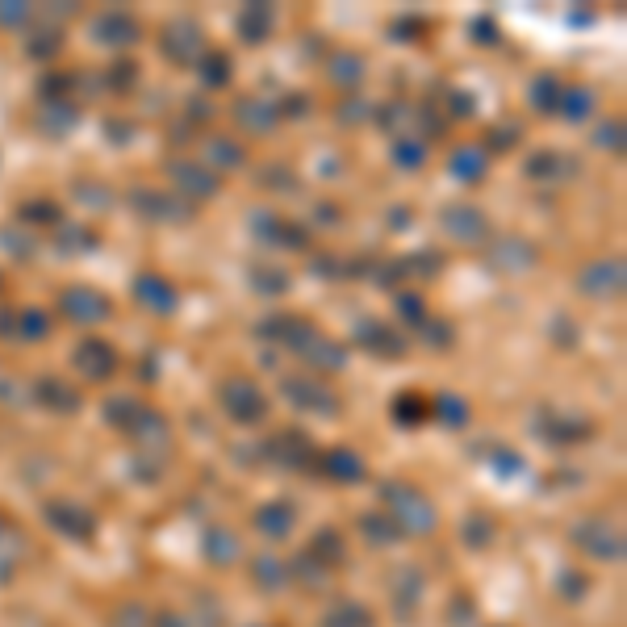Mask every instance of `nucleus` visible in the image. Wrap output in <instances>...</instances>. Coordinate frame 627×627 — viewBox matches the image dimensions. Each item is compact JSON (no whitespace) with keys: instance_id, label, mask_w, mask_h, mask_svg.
<instances>
[{"instance_id":"1","label":"nucleus","mask_w":627,"mask_h":627,"mask_svg":"<svg viewBox=\"0 0 627 627\" xmlns=\"http://www.w3.org/2000/svg\"><path fill=\"white\" fill-rule=\"evenodd\" d=\"M218 406L235 418V423L243 427H255V423H264V414H268V393L255 385L251 377L235 373V377H226L218 385Z\"/></svg>"},{"instance_id":"2","label":"nucleus","mask_w":627,"mask_h":627,"mask_svg":"<svg viewBox=\"0 0 627 627\" xmlns=\"http://www.w3.org/2000/svg\"><path fill=\"white\" fill-rule=\"evenodd\" d=\"M281 393L297 406V410H314V414H339V393L314 377V373H293L281 381Z\"/></svg>"},{"instance_id":"3","label":"nucleus","mask_w":627,"mask_h":627,"mask_svg":"<svg viewBox=\"0 0 627 627\" xmlns=\"http://www.w3.org/2000/svg\"><path fill=\"white\" fill-rule=\"evenodd\" d=\"M59 310L72 322H80V327H101V322L113 318V301L92 285H72L59 293Z\"/></svg>"},{"instance_id":"4","label":"nucleus","mask_w":627,"mask_h":627,"mask_svg":"<svg viewBox=\"0 0 627 627\" xmlns=\"http://www.w3.org/2000/svg\"><path fill=\"white\" fill-rule=\"evenodd\" d=\"M439 230H444L448 239L464 243V247H477V243L490 239V218H485L477 205L456 201V205H448L444 214H439Z\"/></svg>"},{"instance_id":"5","label":"nucleus","mask_w":627,"mask_h":627,"mask_svg":"<svg viewBox=\"0 0 627 627\" xmlns=\"http://www.w3.org/2000/svg\"><path fill=\"white\" fill-rule=\"evenodd\" d=\"M72 368L84 381H109L113 373H118V352H113L109 339L88 335V339H80L72 347Z\"/></svg>"},{"instance_id":"6","label":"nucleus","mask_w":627,"mask_h":627,"mask_svg":"<svg viewBox=\"0 0 627 627\" xmlns=\"http://www.w3.org/2000/svg\"><path fill=\"white\" fill-rule=\"evenodd\" d=\"M623 260H594L577 272V293H586L594 301H619L623 297Z\"/></svg>"},{"instance_id":"7","label":"nucleus","mask_w":627,"mask_h":627,"mask_svg":"<svg viewBox=\"0 0 627 627\" xmlns=\"http://www.w3.org/2000/svg\"><path fill=\"white\" fill-rule=\"evenodd\" d=\"M130 201H134V209H138V214H143L147 222H164V226H172V222H193V214H197V209L184 201V197L159 193V189H134Z\"/></svg>"},{"instance_id":"8","label":"nucleus","mask_w":627,"mask_h":627,"mask_svg":"<svg viewBox=\"0 0 627 627\" xmlns=\"http://www.w3.org/2000/svg\"><path fill=\"white\" fill-rule=\"evenodd\" d=\"M164 55L180 67H189V63H201L205 55V30L197 26L193 17H176L168 21V30H164Z\"/></svg>"},{"instance_id":"9","label":"nucleus","mask_w":627,"mask_h":627,"mask_svg":"<svg viewBox=\"0 0 627 627\" xmlns=\"http://www.w3.org/2000/svg\"><path fill=\"white\" fill-rule=\"evenodd\" d=\"M485 260H490L494 272H506V276H523L536 268V247L519 235H506V239H494L490 251H485Z\"/></svg>"},{"instance_id":"10","label":"nucleus","mask_w":627,"mask_h":627,"mask_svg":"<svg viewBox=\"0 0 627 627\" xmlns=\"http://www.w3.org/2000/svg\"><path fill=\"white\" fill-rule=\"evenodd\" d=\"M356 343L364 347V352L381 356V360H402L406 347H410V339H402L398 331L385 327V322H377V318H364L360 322V327H356Z\"/></svg>"},{"instance_id":"11","label":"nucleus","mask_w":627,"mask_h":627,"mask_svg":"<svg viewBox=\"0 0 627 627\" xmlns=\"http://www.w3.org/2000/svg\"><path fill=\"white\" fill-rule=\"evenodd\" d=\"M172 184L184 193V201H205V197H214L222 189V180L209 172L205 164H189V159H176V164L168 168Z\"/></svg>"},{"instance_id":"12","label":"nucleus","mask_w":627,"mask_h":627,"mask_svg":"<svg viewBox=\"0 0 627 627\" xmlns=\"http://www.w3.org/2000/svg\"><path fill=\"white\" fill-rule=\"evenodd\" d=\"M92 38L105 42V46H134L143 42V26H138V17L126 13V9H109L92 21Z\"/></svg>"},{"instance_id":"13","label":"nucleus","mask_w":627,"mask_h":627,"mask_svg":"<svg viewBox=\"0 0 627 627\" xmlns=\"http://www.w3.org/2000/svg\"><path fill=\"white\" fill-rule=\"evenodd\" d=\"M255 235H260V243H272V247H289V251H301L310 239V230L301 222H289V218H276V214H255L251 218Z\"/></svg>"},{"instance_id":"14","label":"nucleus","mask_w":627,"mask_h":627,"mask_svg":"<svg viewBox=\"0 0 627 627\" xmlns=\"http://www.w3.org/2000/svg\"><path fill=\"white\" fill-rule=\"evenodd\" d=\"M134 297H138V306H147L151 314H176L180 306V293L176 285L168 281V276H159V272H143L134 281Z\"/></svg>"},{"instance_id":"15","label":"nucleus","mask_w":627,"mask_h":627,"mask_svg":"<svg viewBox=\"0 0 627 627\" xmlns=\"http://www.w3.org/2000/svg\"><path fill=\"white\" fill-rule=\"evenodd\" d=\"M385 498L393 502V510H398V519L410 523L414 531H427L431 527V506L423 502V494H418V490H410V485H402V481H389L385 485Z\"/></svg>"},{"instance_id":"16","label":"nucleus","mask_w":627,"mask_h":627,"mask_svg":"<svg viewBox=\"0 0 627 627\" xmlns=\"http://www.w3.org/2000/svg\"><path fill=\"white\" fill-rule=\"evenodd\" d=\"M34 402L55 410V414H72V410H80V389L67 377H38L34 381Z\"/></svg>"},{"instance_id":"17","label":"nucleus","mask_w":627,"mask_h":627,"mask_svg":"<svg viewBox=\"0 0 627 627\" xmlns=\"http://www.w3.org/2000/svg\"><path fill=\"white\" fill-rule=\"evenodd\" d=\"M573 172H582V164H577L573 155H565V151H536V155L527 159V176H531V180L561 184V180H569Z\"/></svg>"},{"instance_id":"18","label":"nucleus","mask_w":627,"mask_h":627,"mask_svg":"<svg viewBox=\"0 0 627 627\" xmlns=\"http://www.w3.org/2000/svg\"><path fill=\"white\" fill-rule=\"evenodd\" d=\"M301 360L310 364V373L318 377V373H339V368L347 364V347L343 343H335V339H327V335H314L310 343H306V352H301Z\"/></svg>"},{"instance_id":"19","label":"nucleus","mask_w":627,"mask_h":627,"mask_svg":"<svg viewBox=\"0 0 627 627\" xmlns=\"http://www.w3.org/2000/svg\"><path fill=\"white\" fill-rule=\"evenodd\" d=\"M268 456L276 464H310L314 460V444L301 431H281L268 439Z\"/></svg>"},{"instance_id":"20","label":"nucleus","mask_w":627,"mask_h":627,"mask_svg":"<svg viewBox=\"0 0 627 627\" xmlns=\"http://www.w3.org/2000/svg\"><path fill=\"white\" fill-rule=\"evenodd\" d=\"M235 118H239V126L251 130V134H268L276 122H281V109H276L272 101H260V97H243V101L235 105Z\"/></svg>"},{"instance_id":"21","label":"nucleus","mask_w":627,"mask_h":627,"mask_svg":"<svg viewBox=\"0 0 627 627\" xmlns=\"http://www.w3.org/2000/svg\"><path fill=\"white\" fill-rule=\"evenodd\" d=\"M272 30H276V9H272V5H264V0H255V5H243V13H239V34H243V42L260 46Z\"/></svg>"},{"instance_id":"22","label":"nucleus","mask_w":627,"mask_h":627,"mask_svg":"<svg viewBox=\"0 0 627 627\" xmlns=\"http://www.w3.org/2000/svg\"><path fill=\"white\" fill-rule=\"evenodd\" d=\"M247 159V151L235 143V138H226V134H214V138H205V168L209 172H230V168H239Z\"/></svg>"},{"instance_id":"23","label":"nucleus","mask_w":627,"mask_h":627,"mask_svg":"<svg viewBox=\"0 0 627 627\" xmlns=\"http://www.w3.org/2000/svg\"><path fill=\"white\" fill-rule=\"evenodd\" d=\"M485 164H490V155H485L477 143H464V147L452 151L448 172H452L456 180H464V184H477V180H485Z\"/></svg>"},{"instance_id":"24","label":"nucleus","mask_w":627,"mask_h":627,"mask_svg":"<svg viewBox=\"0 0 627 627\" xmlns=\"http://www.w3.org/2000/svg\"><path fill=\"white\" fill-rule=\"evenodd\" d=\"M80 122V109H76V101H42V109H38V126L46 130V134H67Z\"/></svg>"},{"instance_id":"25","label":"nucleus","mask_w":627,"mask_h":627,"mask_svg":"<svg viewBox=\"0 0 627 627\" xmlns=\"http://www.w3.org/2000/svg\"><path fill=\"white\" fill-rule=\"evenodd\" d=\"M540 431L552 435V444H573L577 435H586L590 423H582L577 414H561V410H544L540 414Z\"/></svg>"},{"instance_id":"26","label":"nucleus","mask_w":627,"mask_h":627,"mask_svg":"<svg viewBox=\"0 0 627 627\" xmlns=\"http://www.w3.org/2000/svg\"><path fill=\"white\" fill-rule=\"evenodd\" d=\"M143 414H147V406L138 402V398H109L105 402V423L118 427V431H134Z\"/></svg>"},{"instance_id":"27","label":"nucleus","mask_w":627,"mask_h":627,"mask_svg":"<svg viewBox=\"0 0 627 627\" xmlns=\"http://www.w3.org/2000/svg\"><path fill=\"white\" fill-rule=\"evenodd\" d=\"M561 92H565V84L556 80L552 72L536 76V80H531V109H540V113H556V109H561Z\"/></svg>"},{"instance_id":"28","label":"nucleus","mask_w":627,"mask_h":627,"mask_svg":"<svg viewBox=\"0 0 627 627\" xmlns=\"http://www.w3.org/2000/svg\"><path fill=\"white\" fill-rule=\"evenodd\" d=\"M389 159H393V164H398L402 172H418V168L427 164V143H423V138H393Z\"/></svg>"},{"instance_id":"29","label":"nucleus","mask_w":627,"mask_h":627,"mask_svg":"<svg viewBox=\"0 0 627 627\" xmlns=\"http://www.w3.org/2000/svg\"><path fill=\"white\" fill-rule=\"evenodd\" d=\"M322 464H327V473L335 481H360V473H364V460L352 448H331L327 456H322Z\"/></svg>"},{"instance_id":"30","label":"nucleus","mask_w":627,"mask_h":627,"mask_svg":"<svg viewBox=\"0 0 627 627\" xmlns=\"http://www.w3.org/2000/svg\"><path fill=\"white\" fill-rule=\"evenodd\" d=\"M46 335H51V318H46L38 306H21V310H17V335H13V339L38 343V339H46Z\"/></svg>"},{"instance_id":"31","label":"nucleus","mask_w":627,"mask_h":627,"mask_svg":"<svg viewBox=\"0 0 627 627\" xmlns=\"http://www.w3.org/2000/svg\"><path fill=\"white\" fill-rule=\"evenodd\" d=\"M197 67H201V84L205 88H226L230 84V55L226 51H205Z\"/></svg>"},{"instance_id":"32","label":"nucleus","mask_w":627,"mask_h":627,"mask_svg":"<svg viewBox=\"0 0 627 627\" xmlns=\"http://www.w3.org/2000/svg\"><path fill=\"white\" fill-rule=\"evenodd\" d=\"M251 289L255 293H264V297H281L285 289H289V272L285 268H268V264H260V268H251Z\"/></svg>"},{"instance_id":"33","label":"nucleus","mask_w":627,"mask_h":627,"mask_svg":"<svg viewBox=\"0 0 627 627\" xmlns=\"http://www.w3.org/2000/svg\"><path fill=\"white\" fill-rule=\"evenodd\" d=\"M331 80L343 84V88H356V84L364 80V55H356V51L335 55V59H331Z\"/></svg>"},{"instance_id":"34","label":"nucleus","mask_w":627,"mask_h":627,"mask_svg":"<svg viewBox=\"0 0 627 627\" xmlns=\"http://www.w3.org/2000/svg\"><path fill=\"white\" fill-rule=\"evenodd\" d=\"M556 113H565L569 122H582L594 113V88H565L561 92V109Z\"/></svg>"},{"instance_id":"35","label":"nucleus","mask_w":627,"mask_h":627,"mask_svg":"<svg viewBox=\"0 0 627 627\" xmlns=\"http://www.w3.org/2000/svg\"><path fill=\"white\" fill-rule=\"evenodd\" d=\"M17 218L30 222V226H55V222L63 218V209H59L55 201H46V197H42V201H21V205H17Z\"/></svg>"},{"instance_id":"36","label":"nucleus","mask_w":627,"mask_h":627,"mask_svg":"<svg viewBox=\"0 0 627 627\" xmlns=\"http://www.w3.org/2000/svg\"><path fill=\"white\" fill-rule=\"evenodd\" d=\"M435 414H439V423L464 427V423H469V402H464L460 393H439V398H435Z\"/></svg>"},{"instance_id":"37","label":"nucleus","mask_w":627,"mask_h":627,"mask_svg":"<svg viewBox=\"0 0 627 627\" xmlns=\"http://www.w3.org/2000/svg\"><path fill=\"white\" fill-rule=\"evenodd\" d=\"M393 418H398L402 427L423 423V418H427V402H423V393H398V398H393Z\"/></svg>"},{"instance_id":"38","label":"nucleus","mask_w":627,"mask_h":627,"mask_svg":"<svg viewBox=\"0 0 627 627\" xmlns=\"http://www.w3.org/2000/svg\"><path fill=\"white\" fill-rule=\"evenodd\" d=\"M76 88V76H67V72H51V76H42L38 92H42V101H72L67 92Z\"/></svg>"},{"instance_id":"39","label":"nucleus","mask_w":627,"mask_h":627,"mask_svg":"<svg viewBox=\"0 0 627 627\" xmlns=\"http://www.w3.org/2000/svg\"><path fill=\"white\" fill-rule=\"evenodd\" d=\"M418 339L427 347H452V322L444 318H423V327H418Z\"/></svg>"},{"instance_id":"40","label":"nucleus","mask_w":627,"mask_h":627,"mask_svg":"<svg viewBox=\"0 0 627 627\" xmlns=\"http://www.w3.org/2000/svg\"><path fill=\"white\" fill-rule=\"evenodd\" d=\"M30 51V59H55L59 51H63V38H59V30H42V34H34V42L26 46Z\"/></svg>"},{"instance_id":"41","label":"nucleus","mask_w":627,"mask_h":627,"mask_svg":"<svg viewBox=\"0 0 627 627\" xmlns=\"http://www.w3.org/2000/svg\"><path fill=\"white\" fill-rule=\"evenodd\" d=\"M72 193H76V201H84L88 209H109V201H113V193H109V189H101L97 180H80Z\"/></svg>"},{"instance_id":"42","label":"nucleus","mask_w":627,"mask_h":627,"mask_svg":"<svg viewBox=\"0 0 627 627\" xmlns=\"http://www.w3.org/2000/svg\"><path fill=\"white\" fill-rule=\"evenodd\" d=\"M105 84H109L113 92H130V88L138 84V67H134L130 59H122V63H113V67H109V76H105Z\"/></svg>"},{"instance_id":"43","label":"nucleus","mask_w":627,"mask_h":627,"mask_svg":"<svg viewBox=\"0 0 627 627\" xmlns=\"http://www.w3.org/2000/svg\"><path fill=\"white\" fill-rule=\"evenodd\" d=\"M402 268H410L418 276H435L439 268H444V255H439V251H418V255H410V260H402Z\"/></svg>"},{"instance_id":"44","label":"nucleus","mask_w":627,"mask_h":627,"mask_svg":"<svg viewBox=\"0 0 627 627\" xmlns=\"http://www.w3.org/2000/svg\"><path fill=\"white\" fill-rule=\"evenodd\" d=\"M398 314L410 322V327L418 331L423 327V318H427V310H423V297L418 293H398Z\"/></svg>"},{"instance_id":"45","label":"nucleus","mask_w":627,"mask_h":627,"mask_svg":"<svg viewBox=\"0 0 627 627\" xmlns=\"http://www.w3.org/2000/svg\"><path fill=\"white\" fill-rule=\"evenodd\" d=\"M34 17L30 5H0V30H21Z\"/></svg>"},{"instance_id":"46","label":"nucleus","mask_w":627,"mask_h":627,"mask_svg":"<svg viewBox=\"0 0 627 627\" xmlns=\"http://www.w3.org/2000/svg\"><path fill=\"white\" fill-rule=\"evenodd\" d=\"M594 143L607 147V151H623V122H619V118H615V122H602L598 134H594Z\"/></svg>"},{"instance_id":"47","label":"nucleus","mask_w":627,"mask_h":627,"mask_svg":"<svg viewBox=\"0 0 627 627\" xmlns=\"http://www.w3.org/2000/svg\"><path fill=\"white\" fill-rule=\"evenodd\" d=\"M485 138H490V143H485L481 151L490 155V151H506V147H515V143H519V130H515V126H494Z\"/></svg>"},{"instance_id":"48","label":"nucleus","mask_w":627,"mask_h":627,"mask_svg":"<svg viewBox=\"0 0 627 627\" xmlns=\"http://www.w3.org/2000/svg\"><path fill=\"white\" fill-rule=\"evenodd\" d=\"M314 268H318V276H339L347 264L339 260V255H314V260H310Z\"/></svg>"},{"instance_id":"49","label":"nucleus","mask_w":627,"mask_h":627,"mask_svg":"<svg viewBox=\"0 0 627 627\" xmlns=\"http://www.w3.org/2000/svg\"><path fill=\"white\" fill-rule=\"evenodd\" d=\"M260 523H264L268 531H272V527H276V531H285L293 519H289V510H285V506H276V510H264V515H260Z\"/></svg>"},{"instance_id":"50","label":"nucleus","mask_w":627,"mask_h":627,"mask_svg":"<svg viewBox=\"0 0 627 627\" xmlns=\"http://www.w3.org/2000/svg\"><path fill=\"white\" fill-rule=\"evenodd\" d=\"M418 30H423L418 21H406V17H402V21H393V34H398L393 42H414V34H418Z\"/></svg>"},{"instance_id":"51","label":"nucleus","mask_w":627,"mask_h":627,"mask_svg":"<svg viewBox=\"0 0 627 627\" xmlns=\"http://www.w3.org/2000/svg\"><path fill=\"white\" fill-rule=\"evenodd\" d=\"M494 34H498V30H494V21H473V38H477V42H485V46H494V42H498Z\"/></svg>"},{"instance_id":"52","label":"nucleus","mask_w":627,"mask_h":627,"mask_svg":"<svg viewBox=\"0 0 627 627\" xmlns=\"http://www.w3.org/2000/svg\"><path fill=\"white\" fill-rule=\"evenodd\" d=\"M276 109L289 113V118H297V113H306V97H297V92H293V97H289L285 105H276Z\"/></svg>"},{"instance_id":"53","label":"nucleus","mask_w":627,"mask_h":627,"mask_svg":"<svg viewBox=\"0 0 627 627\" xmlns=\"http://www.w3.org/2000/svg\"><path fill=\"white\" fill-rule=\"evenodd\" d=\"M9 393H13V381H9L5 368H0V398H9Z\"/></svg>"}]
</instances>
